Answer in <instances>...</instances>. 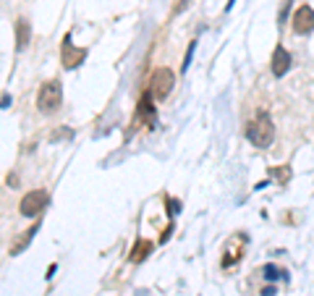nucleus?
I'll return each mask as SVG.
<instances>
[{
  "label": "nucleus",
  "instance_id": "1",
  "mask_svg": "<svg viewBox=\"0 0 314 296\" xmlns=\"http://www.w3.org/2000/svg\"><path fill=\"white\" fill-rule=\"evenodd\" d=\"M246 139L254 144V147H270L272 139H275V126L267 113H259L254 121H249L246 123Z\"/></svg>",
  "mask_w": 314,
  "mask_h": 296
},
{
  "label": "nucleus",
  "instance_id": "2",
  "mask_svg": "<svg viewBox=\"0 0 314 296\" xmlns=\"http://www.w3.org/2000/svg\"><path fill=\"white\" fill-rule=\"evenodd\" d=\"M60 105H63V87H60V79H50L45 81L37 92V110L40 113H55Z\"/></svg>",
  "mask_w": 314,
  "mask_h": 296
},
{
  "label": "nucleus",
  "instance_id": "3",
  "mask_svg": "<svg viewBox=\"0 0 314 296\" xmlns=\"http://www.w3.org/2000/svg\"><path fill=\"white\" fill-rule=\"evenodd\" d=\"M50 204V194L45 192V189H32L29 194L21 197V202H19V212L24 218H40L42 215V210Z\"/></svg>",
  "mask_w": 314,
  "mask_h": 296
},
{
  "label": "nucleus",
  "instance_id": "4",
  "mask_svg": "<svg viewBox=\"0 0 314 296\" xmlns=\"http://www.w3.org/2000/svg\"><path fill=\"white\" fill-rule=\"evenodd\" d=\"M173 84H175V74L170 71V68H155L152 71V79H149V92L152 97L160 102V100H165L168 95L173 92Z\"/></svg>",
  "mask_w": 314,
  "mask_h": 296
},
{
  "label": "nucleus",
  "instance_id": "5",
  "mask_svg": "<svg viewBox=\"0 0 314 296\" xmlns=\"http://www.w3.org/2000/svg\"><path fill=\"white\" fill-rule=\"evenodd\" d=\"M136 118H139L144 126H149V128L157 123V105H155V97H152L149 89L139 97V105H136Z\"/></svg>",
  "mask_w": 314,
  "mask_h": 296
},
{
  "label": "nucleus",
  "instance_id": "6",
  "mask_svg": "<svg viewBox=\"0 0 314 296\" xmlns=\"http://www.w3.org/2000/svg\"><path fill=\"white\" fill-rule=\"evenodd\" d=\"M84 58H87V50L84 48H73L71 45V37L66 34V40H63V52H60V60H63V68H79L84 63Z\"/></svg>",
  "mask_w": 314,
  "mask_h": 296
},
{
  "label": "nucleus",
  "instance_id": "7",
  "mask_svg": "<svg viewBox=\"0 0 314 296\" xmlns=\"http://www.w3.org/2000/svg\"><path fill=\"white\" fill-rule=\"evenodd\" d=\"M314 29V8L312 5H301V8H296L293 13V32L296 34H312Z\"/></svg>",
  "mask_w": 314,
  "mask_h": 296
},
{
  "label": "nucleus",
  "instance_id": "8",
  "mask_svg": "<svg viewBox=\"0 0 314 296\" xmlns=\"http://www.w3.org/2000/svg\"><path fill=\"white\" fill-rule=\"evenodd\" d=\"M288 68H290V52L280 45V48H275V52H272V74L278 79H283L288 74Z\"/></svg>",
  "mask_w": 314,
  "mask_h": 296
},
{
  "label": "nucleus",
  "instance_id": "9",
  "mask_svg": "<svg viewBox=\"0 0 314 296\" xmlns=\"http://www.w3.org/2000/svg\"><path fill=\"white\" fill-rule=\"evenodd\" d=\"M152 249H155V244H152V241L149 239H139V241H136V244L131 247V254H128V262H144V260H147V257H149V252H152Z\"/></svg>",
  "mask_w": 314,
  "mask_h": 296
},
{
  "label": "nucleus",
  "instance_id": "10",
  "mask_svg": "<svg viewBox=\"0 0 314 296\" xmlns=\"http://www.w3.org/2000/svg\"><path fill=\"white\" fill-rule=\"evenodd\" d=\"M29 40H32V26H29L26 19L16 21V50H26Z\"/></svg>",
  "mask_w": 314,
  "mask_h": 296
},
{
  "label": "nucleus",
  "instance_id": "11",
  "mask_svg": "<svg viewBox=\"0 0 314 296\" xmlns=\"http://www.w3.org/2000/svg\"><path fill=\"white\" fill-rule=\"evenodd\" d=\"M37 228H40V220H37V223L32 225V228H26V233H21V236H19L16 241H13V244H11V254H21V252H24V249L29 247V241L34 239Z\"/></svg>",
  "mask_w": 314,
  "mask_h": 296
},
{
  "label": "nucleus",
  "instance_id": "12",
  "mask_svg": "<svg viewBox=\"0 0 314 296\" xmlns=\"http://www.w3.org/2000/svg\"><path fill=\"white\" fill-rule=\"evenodd\" d=\"M265 278L267 280H278V278H286V275H283V270L280 268H275V265H265Z\"/></svg>",
  "mask_w": 314,
  "mask_h": 296
},
{
  "label": "nucleus",
  "instance_id": "13",
  "mask_svg": "<svg viewBox=\"0 0 314 296\" xmlns=\"http://www.w3.org/2000/svg\"><path fill=\"white\" fill-rule=\"evenodd\" d=\"M239 257H243V252H239V249H228V254L223 257V262H220V265H223V268H231Z\"/></svg>",
  "mask_w": 314,
  "mask_h": 296
},
{
  "label": "nucleus",
  "instance_id": "14",
  "mask_svg": "<svg viewBox=\"0 0 314 296\" xmlns=\"http://www.w3.org/2000/svg\"><path fill=\"white\" fill-rule=\"evenodd\" d=\"M272 176L280 181V184H286V181L290 178V171L286 168V165H283V168H272Z\"/></svg>",
  "mask_w": 314,
  "mask_h": 296
},
{
  "label": "nucleus",
  "instance_id": "15",
  "mask_svg": "<svg viewBox=\"0 0 314 296\" xmlns=\"http://www.w3.org/2000/svg\"><path fill=\"white\" fill-rule=\"evenodd\" d=\"M194 48H196V42H189V50H186V58H183L181 71H186V68H189V63H191V55H194Z\"/></svg>",
  "mask_w": 314,
  "mask_h": 296
},
{
  "label": "nucleus",
  "instance_id": "16",
  "mask_svg": "<svg viewBox=\"0 0 314 296\" xmlns=\"http://www.w3.org/2000/svg\"><path fill=\"white\" fill-rule=\"evenodd\" d=\"M175 212H181V202L178 199H168V215H175Z\"/></svg>",
  "mask_w": 314,
  "mask_h": 296
},
{
  "label": "nucleus",
  "instance_id": "17",
  "mask_svg": "<svg viewBox=\"0 0 314 296\" xmlns=\"http://www.w3.org/2000/svg\"><path fill=\"white\" fill-rule=\"evenodd\" d=\"M186 3H189V0H175V5H173V11H170V16H175V13H181L183 8H186Z\"/></svg>",
  "mask_w": 314,
  "mask_h": 296
},
{
  "label": "nucleus",
  "instance_id": "18",
  "mask_svg": "<svg viewBox=\"0 0 314 296\" xmlns=\"http://www.w3.org/2000/svg\"><path fill=\"white\" fill-rule=\"evenodd\" d=\"M262 296H275V286H265L262 288Z\"/></svg>",
  "mask_w": 314,
  "mask_h": 296
},
{
  "label": "nucleus",
  "instance_id": "19",
  "mask_svg": "<svg viewBox=\"0 0 314 296\" xmlns=\"http://www.w3.org/2000/svg\"><path fill=\"white\" fill-rule=\"evenodd\" d=\"M8 105H11V97L3 95V97H0V108H8Z\"/></svg>",
  "mask_w": 314,
  "mask_h": 296
},
{
  "label": "nucleus",
  "instance_id": "20",
  "mask_svg": "<svg viewBox=\"0 0 314 296\" xmlns=\"http://www.w3.org/2000/svg\"><path fill=\"white\" fill-rule=\"evenodd\" d=\"M63 136H71V134H68V131H66V128H63V131H58V134H52V139H63Z\"/></svg>",
  "mask_w": 314,
  "mask_h": 296
},
{
  "label": "nucleus",
  "instance_id": "21",
  "mask_svg": "<svg viewBox=\"0 0 314 296\" xmlns=\"http://www.w3.org/2000/svg\"><path fill=\"white\" fill-rule=\"evenodd\" d=\"M231 5H233V0H228V8H231Z\"/></svg>",
  "mask_w": 314,
  "mask_h": 296
}]
</instances>
